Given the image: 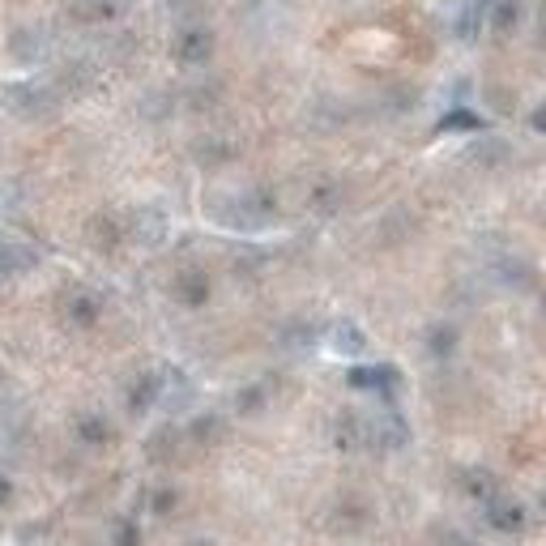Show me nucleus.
I'll return each mask as SVG.
<instances>
[{
    "label": "nucleus",
    "mask_w": 546,
    "mask_h": 546,
    "mask_svg": "<svg viewBox=\"0 0 546 546\" xmlns=\"http://www.w3.org/2000/svg\"><path fill=\"white\" fill-rule=\"evenodd\" d=\"M273 218H278V197L269 188H248L218 210V222L231 231H265Z\"/></svg>",
    "instance_id": "1"
},
{
    "label": "nucleus",
    "mask_w": 546,
    "mask_h": 546,
    "mask_svg": "<svg viewBox=\"0 0 546 546\" xmlns=\"http://www.w3.org/2000/svg\"><path fill=\"white\" fill-rule=\"evenodd\" d=\"M0 99H5L9 116H18L26 124L52 120L60 111V94H56V86H47V82H9L5 90H0Z\"/></svg>",
    "instance_id": "2"
},
{
    "label": "nucleus",
    "mask_w": 546,
    "mask_h": 546,
    "mask_svg": "<svg viewBox=\"0 0 546 546\" xmlns=\"http://www.w3.org/2000/svg\"><path fill=\"white\" fill-rule=\"evenodd\" d=\"M406 444H410V423L393 406H384L376 419H363V448H372V453H397Z\"/></svg>",
    "instance_id": "3"
},
{
    "label": "nucleus",
    "mask_w": 546,
    "mask_h": 546,
    "mask_svg": "<svg viewBox=\"0 0 546 546\" xmlns=\"http://www.w3.org/2000/svg\"><path fill=\"white\" fill-rule=\"evenodd\" d=\"M372 521H376V508L367 504L363 495H342V500H333V508L325 512V529L333 538H359Z\"/></svg>",
    "instance_id": "4"
},
{
    "label": "nucleus",
    "mask_w": 546,
    "mask_h": 546,
    "mask_svg": "<svg viewBox=\"0 0 546 546\" xmlns=\"http://www.w3.org/2000/svg\"><path fill=\"white\" fill-rule=\"evenodd\" d=\"M346 384L350 389H359V393L380 397L384 406H393L397 389H401V376H397L393 363H359V367H350L346 372Z\"/></svg>",
    "instance_id": "5"
},
{
    "label": "nucleus",
    "mask_w": 546,
    "mask_h": 546,
    "mask_svg": "<svg viewBox=\"0 0 546 546\" xmlns=\"http://www.w3.org/2000/svg\"><path fill=\"white\" fill-rule=\"evenodd\" d=\"M214 47H218V39L210 26H184L171 43V56L180 69H205V64L214 60Z\"/></svg>",
    "instance_id": "6"
},
{
    "label": "nucleus",
    "mask_w": 546,
    "mask_h": 546,
    "mask_svg": "<svg viewBox=\"0 0 546 546\" xmlns=\"http://www.w3.org/2000/svg\"><path fill=\"white\" fill-rule=\"evenodd\" d=\"M167 231H171V222L158 205H137V210L124 214V239H133L141 248H158L167 239Z\"/></svg>",
    "instance_id": "7"
},
{
    "label": "nucleus",
    "mask_w": 546,
    "mask_h": 546,
    "mask_svg": "<svg viewBox=\"0 0 546 546\" xmlns=\"http://www.w3.org/2000/svg\"><path fill=\"white\" fill-rule=\"evenodd\" d=\"M60 316L69 329H94L103 320V299L86 286H73V291L60 295Z\"/></svg>",
    "instance_id": "8"
},
{
    "label": "nucleus",
    "mask_w": 546,
    "mask_h": 546,
    "mask_svg": "<svg viewBox=\"0 0 546 546\" xmlns=\"http://www.w3.org/2000/svg\"><path fill=\"white\" fill-rule=\"evenodd\" d=\"M483 517H487V525L495 529V534H508V538L525 534V525H529L525 504H521V500H512V495H504V491H495L491 500L483 504Z\"/></svg>",
    "instance_id": "9"
},
{
    "label": "nucleus",
    "mask_w": 546,
    "mask_h": 546,
    "mask_svg": "<svg viewBox=\"0 0 546 546\" xmlns=\"http://www.w3.org/2000/svg\"><path fill=\"white\" fill-rule=\"evenodd\" d=\"M210 291H214L210 273L197 269V265H184L180 273H175V282H171V295H175L180 308H205V303H210Z\"/></svg>",
    "instance_id": "10"
},
{
    "label": "nucleus",
    "mask_w": 546,
    "mask_h": 546,
    "mask_svg": "<svg viewBox=\"0 0 546 546\" xmlns=\"http://www.w3.org/2000/svg\"><path fill=\"white\" fill-rule=\"evenodd\" d=\"M9 56L22 64V69H35V64H43L47 56H52V43H47V35L39 26H18L9 35Z\"/></svg>",
    "instance_id": "11"
},
{
    "label": "nucleus",
    "mask_w": 546,
    "mask_h": 546,
    "mask_svg": "<svg viewBox=\"0 0 546 546\" xmlns=\"http://www.w3.org/2000/svg\"><path fill=\"white\" fill-rule=\"evenodd\" d=\"M158 401H163V372H141L137 380H128L124 389V406L133 419H141V414H150Z\"/></svg>",
    "instance_id": "12"
},
{
    "label": "nucleus",
    "mask_w": 546,
    "mask_h": 546,
    "mask_svg": "<svg viewBox=\"0 0 546 546\" xmlns=\"http://www.w3.org/2000/svg\"><path fill=\"white\" fill-rule=\"evenodd\" d=\"M30 269H39V248L26 239H0V278H26Z\"/></svg>",
    "instance_id": "13"
},
{
    "label": "nucleus",
    "mask_w": 546,
    "mask_h": 546,
    "mask_svg": "<svg viewBox=\"0 0 546 546\" xmlns=\"http://www.w3.org/2000/svg\"><path fill=\"white\" fill-rule=\"evenodd\" d=\"M86 239L94 252H120L128 239H124V218L120 214H94L86 222Z\"/></svg>",
    "instance_id": "14"
},
{
    "label": "nucleus",
    "mask_w": 546,
    "mask_h": 546,
    "mask_svg": "<svg viewBox=\"0 0 546 546\" xmlns=\"http://www.w3.org/2000/svg\"><path fill=\"white\" fill-rule=\"evenodd\" d=\"M192 158H197L201 167H227L239 158V141L235 137H222V133H210L201 141H192Z\"/></svg>",
    "instance_id": "15"
},
{
    "label": "nucleus",
    "mask_w": 546,
    "mask_h": 546,
    "mask_svg": "<svg viewBox=\"0 0 546 546\" xmlns=\"http://www.w3.org/2000/svg\"><path fill=\"white\" fill-rule=\"evenodd\" d=\"M99 86V64L94 60H69L56 77V94H90Z\"/></svg>",
    "instance_id": "16"
},
{
    "label": "nucleus",
    "mask_w": 546,
    "mask_h": 546,
    "mask_svg": "<svg viewBox=\"0 0 546 546\" xmlns=\"http://www.w3.org/2000/svg\"><path fill=\"white\" fill-rule=\"evenodd\" d=\"M495 282L512 286V291H534L538 273H534L529 261H521V256H500V261H495Z\"/></svg>",
    "instance_id": "17"
},
{
    "label": "nucleus",
    "mask_w": 546,
    "mask_h": 546,
    "mask_svg": "<svg viewBox=\"0 0 546 546\" xmlns=\"http://www.w3.org/2000/svg\"><path fill=\"white\" fill-rule=\"evenodd\" d=\"M491 5H495V0H465V5H461L457 22H453V30H457L461 43H474L478 35H483V26H487V18H491Z\"/></svg>",
    "instance_id": "18"
},
{
    "label": "nucleus",
    "mask_w": 546,
    "mask_h": 546,
    "mask_svg": "<svg viewBox=\"0 0 546 546\" xmlns=\"http://www.w3.org/2000/svg\"><path fill=\"white\" fill-rule=\"evenodd\" d=\"M73 436H77V444H86V448H103V444L116 440V431H111L107 414H99V410H86V414H77Z\"/></svg>",
    "instance_id": "19"
},
{
    "label": "nucleus",
    "mask_w": 546,
    "mask_h": 546,
    "mask_svg": "<svg viewBox=\"0 0 546 546\" xmlns=\"http://www.w3.org/2000/svg\"><path fill=\"white\" fill-rule=\"evenodd\" d=\"M188 440L197 444V448H218L222 440H227V419H222L218 410L197 414V419L188 423Z\"/></svg>",
    "instance_id": "20"
},
{
    "label": "nucleus",
    "mask_w": 546,
    "mask_h": 546,
    "mask_svg": "<svg viewBox=\"0 0 546 546\" xmlns=\"http://www.w3.org/2000/svg\"><path fill=\"white\" fill-rule=\"evenodd\" d=\"M427 355L436 359V363H448L457 355V346H461V333H457V325H448V320H436V325H427Z\"/></svg>",
    "instance_id": "21"
},
{
    "label": "nucleus",
    "mask_w": 546,
    "mask_h": 546,
    "mask_svg": "<svg viewBox=\"0 0 546 546\" xmlns=\"http://www.w3.org/2000/svg\"><path fill=\"white\" fill-rule=\"evenodd\" d=\"M180 444H184V431L180 427H158L154 436L146 440V457H150V465H171L175 457H180Z\"/></svg>",
    "instance_id": "22"
},
{
    "label": "nucleus",
    "mask_w": 546,
    "mask_h": 546,
    "mask_svg": "<svg viewBox=\"0 0 546 546\" xmlns=\"http://www.w3.org/2000/svg\"><path fill=\"white\" fill-rule=\"evenodd\" d=\"M329 346L342 359H359L363 350H367V333L355 325V320H337V325L329 329Z\"/></svg>",
    "instance_id": "23"
},
{
    "label": "nucleus",
    "mask_w": 546,
    "mask_h": 546,
    "mask_svg": "<svg viewBox=\"0 0 546 546\" xmlns=\"http://www.w3.org/2000/svg\"><path fill=\"white\" fill-rule=\"evenodd\" d=\"M333 444L342 448V453H359L363 448V414L355 410H342L333 419Z\"/></svg>",
    "instance_id": "24"
},
{
    "label": "nucleus",
    "mask_w": 546,
    "mask_h": 546,
    "mask_svg": "<svg viewBox=\"0 0 546 546\" xmlns=\"http://www.w3.org/2000/svg\"><path fill=\"white\" fill-rule=\"evenodd\" d=\"M512 158V146L504 137H478L474 146H470V163H478L483 171H495V167H504Z\"/></svg>",
    "instance_id": "25"
},
{
    "label": "nucleus",
    "mask_w": 546,
    "mask_h": 546,
    "mask_svg": "<svg viewBox=\"0 0 546 546\" xmlns=\"http://www.w3.org/2000/svg\"><path fill=\"white\" fill-rule=\"evenodd\" d=\"M163 401L171 406V414L192 406V380L180 372V367H167V372H163Z\"/></svg>",
    "instance_id": "26"
},
{
    "label": "nucleus",
    "mask_w": 546,
    "mask_h": 546,
    "mask_svg": "<svg viewBox=\"0 0 546 546\" xmlns=\"http://www.w3.org/2000/svg\"><path fill=\"white\" fill-rule=\"evenodd\" d=\"M235 410H239V419H256V414H265L269 410V384L265 380L244 384V389L235 393Z\"/></svg>",
    "instance_id": "27"
},
{
    "label": "nucleus",
    "mask_w": 546,
    "mask_h": 546,
    "mask_svg": "<svg viewBox=\"0 0 546 546\" xmlns=\"http://www.w3.org/2000/svg\"><path fill=\"white\" fill-rule=\"evenodd\" d=\"M521 18H525V0H495L487 22H491L495 35H512V30L521 26Z\"/></svg>",
    "instance_id": "28"
},
{
    "label": "nucleus",
    "mask_w": 546,
    "mask_h": 546,
    "mask_svg": "<svg viewBox=\"0 0 546 546\" xmlns=\"http://www.w3.org/2000/svg\"><path fill=\"white\" fill-rule=\"evenodd\" d=\"M461 487H465V495H470V500H478V504H487L491 495L500 491V483H495V474L483 470V465H470V470L461 474Z\"/></svg>",
    "instance_id": "29"
},
{
    "label": "nucleus",
    "mask_w": 546,
    "mask_h": 546,
    "mask_svg": "<svg viewBox=\"0 0 546 546\" xmlns=\"http://www.w3.org/2000/svg\"><path fill=\"white\" fill-rule=\"evenodd\" d=\"M483 128H487V120L470 107H453L440 116V133H483Z\"/></svg>",
    "instance_id": "30"
},
{
    "label": "nucleus",
    "mask_w": 546,
    "mask_h": 546,
    "mask_svg": "<svg viewBox=\"0 0 546 546\" xmlns=\"http://www.w3.org/2000/svg\"><path fill=\"white\" fill-rule=\"evenodd\" d=\"M120 13V0H73L77 22H111Z\"/></svg>",
    "instance_id": "31"
},
{
    "label": "nucleus",
    "mask_w": 546,
    "mask_h": 546,
    "mask_svg": "<svg viewBox=\"0 0 546 546\" xmlns=\"http://www.w3.org/2000/svg\"><path fill=\"white\" fill-rule=\"evenodd\" d=\"M316 325H308V320H291V325H282V333H278V342L286 346V350H308L312 342H316Z\"/></svg>",
    "instance_id": "32"
},
{
    "label": "nucleus",
    "mask_w": 546,
    "mask_h": 546,
    "mask_svg": "<svg viewBox=\"0 0 546 546\" xmlns=\"http://www.w3.org/2000/svg\"><path fill=\"white\" fill-rule=\"evenodd\" d=\"M184 99H188V107H192V111L218 107V99H222V82H214V77H210V82H197V86H192V90L184 94Z\"/></svg>",
    "instance_id": "33"
},
{
    "label": "nucleus",
    "mask_w": 546,
    "mask_h": 546,
    "mask_svg": "<svg viewBox=\"0 0 546 546\" xmlns=\"http://www.w3.org/2000/svg\"><path fill=\"white\" fill-rule=\"evenodd\" d=\"M337 205H342V188L337 184H316L312 188V210L316 214H333Z\"/></svg>",
    "instance_id": "34"
},
{
    "label": "nucleus",
    "mask_w": 546,
    "mask_h": 546,
    "mask_svg": "<svg viewBox=\"0 0 546 546\" xmlns=\"http://www.w3.org/2000/svg\"><path fill=\"white\" fill-rule=\"evenodd\" d=\"M175 508H180V491H175V487H154L150 491V512H154V517H167V512H175Z\"/></svg>",
    "instance_id": "35"
},
{
    "label": "nucleus",
    "mask_w": 546,
    "mask_h": 546,
    "mask_svg": "<svg viewBox=\"0 0 546 546\" xmlns=\"http://www.w3.org/2000/svg\"><path fill=\"white\" fill-rule=\"evenodd\" d=\"M171 111H175V99H171V94H163V90H154L150 99L141 103V116H146V120H163V116H171Z\"/></svg>",
    "instance_id": "36"
},
{
    "label": "nucleus",
    "mask_w": 546,
    "mask_h": 546,
    "mask_svg": "<svg viewBox=\"0 0 546 546\" xmlns=\"http://www.w3.org/2000/svg\"><path fill=\"white\" fill-rule=\"evenodd\" d=\"M346 120V107H337V99H320L316 103V128H337Z\"/></svg>",
    "instance_id": "37"
},
{
    "label": "nucleus",
    "mask_w": 546,
    "mask_h": 546,
    "mask_svg": "<svg viewBox=\"0 0 546 546\" xmlns=\"http://www.w3.org/2000/svg\"><path fill=\"white\" fill-rule=\"evenodd\" d=\"M111 546H141V529H137V521H120V525H116V538H111Z\"/></svg>",
    "instance_id": "38"
},
{
    "label": "nucleus",
    "mask_w": 546,
    "mask_h": 546,
    "mask_svg": "<svg viewBox=\"0 0 546 546\" xmlns=\"http://www.w3.org/2000/svg\"><path fill=\"white\" fill-rule=\"evenodd\" d=\"M431 546H465V538L457 534V529H436V538H431Z\"/></svg>",
    "instance_id": "39"
},
{
    "label": "nucleus",
    "mask_w": 546,
    "mask_h": 546,
    "mask_svg": "<svg viewBox=\"0 0 546 546\" xmlns=\"http://www.w3.org/2000/svg\"><path fill=\"white\" fill-rule=\"evenodd\" d=\"M13 504V478L0 474V508H9Z\"/></svg>",
    "instance_id": "40"
},
{
    "label": "nucleus",
    "mask_w": 546,
    "mask_h": 546,
    "mask_svg": "<svg viewBox=\"0 0 546 546\" xmlns=\"http://www.w3.org/2000/svg\"><path fill=\"white\" fill-rule=\"evenodd\" d=\"M201 0H167V9H175V13H188V9H197Z\"/></svg>",
    "instance_id": "41"
},
{
    "label": "nucleus",
    "mask_w": 546,
    "mask_h": 546,
    "mask_svg": "<svg viewBox=\"0 0 546 546\" xmlns=\"http://www.w3.org/2000/svg\"><path fill=\"white\" fill-rule=\"evenodd\" d=\"M529 128H534V133H542V128H546V111H542V107L534 111V116H529Z\"/></svg>",
    "instance_id": "42"
},
{
    "label": "nucleus",
    "mask_w": 546,
    "mask_h": 546,
    "mask_svg": "<svg viewBox=\"0 0 546 546\" xmlns=\"http://www.w3.org/2000/svg\"><path fill=\"white\" fill-rule=\"evenodd\" d=\"M188 546H218V542H214V538H192Z\"/></svg>",
    "instance_id": "43"
}]
</instances>
